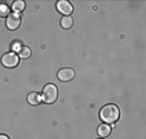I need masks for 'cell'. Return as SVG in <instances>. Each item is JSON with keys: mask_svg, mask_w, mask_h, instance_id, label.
<instances>
[{"mask_svg": "<svg viewBox=\"0 0 146 139\" xmlns=\"http://www.w3.org/2000/svg\"><path fill=\"white\" fill-rule=\"evenodd\" d=\"M119 108L115 104H106L105 107H102L101 112H100V117L105 123H115L119 119Z\"/></svg>", "mask_w": 146, "mask_h": 139, "instance_id": "obj_1", "label": "cell"}, {"mask_svg": "<svg viewBox=\"0 0 146 139\" xmlns=\"http://www.w3.org/2000/svg\"><path fill=\"white\" fill-rule=\"evenodd\" d=\"M58 90L57 86L53 84H48L43 89V96H41V101H44L45 103H53L57 99Z\"/></svg>", "mask_w": 146, "mask_h": 139, "instance_id": "obj_2", "label": "cell"}, {"mask_svg": "<svg viewBox=\"0 0 146 139\" xmlns=\"http://www.w3.org/2000/svg\"><path fill=\"white\" fill-rule=\"evenodd\" d=\"M18 61H19V57L13 52L7 53V54H4L3 57H1V63H3V66H5V67H8V68L16 67V66L18 65Z\"/></svg>", "mask_w": 146, "mask_h": 139, "instance_id": "obj_3", "label": "cell"}, {"mask_svg": "<svg viewBox=\"0 0 146 139\" xmlns=\"http://www.w3.org/2000/svg\"><path fill=\"white\" fill-rule=\"evenodd\" d=\"M21 25V16L18 13H12L7 18V27L9 30H17Z\"/></svg>", "mask_w": 146, "mask_h": 139, "instance_id": "obj_4", "label": "cell"}, {"mask_svg": "<svg viewBox=\"0 0 146 139\" xmlns=\"http://www.w3.org/2000/svg\"><path fill=\"white\" fill-rule=\"evenodd\" d=\"M75 77V71L72 68L70 67H66V68H62L58 71V79L61 81H70L71 79Z\"/></svg>", "mask_w": 146, "mask_h": 139, "instance_id": "obj_5", "label": "cell"}, {"mask_svg": "<svg viewBox=\"0 0 146 139\" xmlns=\"http://www.w3.org/2000/svg\"><path fill=\"white\" fill-rule=\"evenodd\" d=\"M57 9L60 13L65 14V16H69V14H71V12H72V5L69 3V1H66V0H60L57 3Z\"/></svg>", "mask_w": 146, "mask_h": 139, "instance_id": "obj_6", "label": "cell"}, {"mask_svg": "<svg viewBox=\"0 0 146 139\" xmlns=\"http://www.w3.org/2000/svg\"><path fill=\"white\" fill-rule=\"evenodd\" d=\"M27 101L30 104H33V106H36V104H39L41 102V96L40 94H38V93H30L27 97Z\"/></svg>", "mask_w": 146, "mask_h": 139, "instance_id": "obj_7", "label": "cell"}, {"mask_svg": "<svg viewBox=\"0 0 146 139\" xmlns=\"http://www.w3.org/2000/svg\"><path fill=\"white\" fill-rule=\"evenodd\" d=\"M98 135L100 136H104V138H106L108 135H110L111 133V128L109 125H106V124H104V125H100L98 126Z\"/></svg>", "mask_w": 146, "mask_h": 139, "instance_id": "obj_8", "label": "cell"}, {"mask_svg": "<svg viewBox=\"0 0 146 139\" xmlns=\"http://www.w3.org/2000/svg\"><path fill=\"white\" fill-rule=\"evenodd\" d=\"M61 26L64 28H69L72 26V17L70 16H65L64 18L61 19Z\"/></svg>", "mask_w": 146, "mask_h": 139, "instance_id": "obj_9", "label": "cell"}, {"mask_svg": "<svg viewBox=\"0 0 146 139\" xmlns=\"http://www.w3.org/2000/svg\"><path fill=\"white\" fill-rule=\"evenodd\" d=\"M31 55V49L29 46H22L19 50V57L21 58H29Z\"/></svg>", "mask_w": 146, "mask_h": 139, "instance_id": "obj_10", "label": "cell"}, {"mask_svg": "<svg viewBox=\"0 0 146 139\" xmlns=\"http://www.w3.org/2000/svg\"><path fill=\"white\" fill-rule=\"evenodd\" d=\"M13 9L17 12H21L25 9V1H22V0H17V1H14L13 3Z\"/></svg>", "mask_w": 146, "mask_h": 139, "instance_id": "obj_11", "label": "cell"}, {"mask_svg": "<svg viewBox=\"0 0 146 139\" xmlns=\"http://www.w3.org/2000/svg\"><path fill=\"white\" fill-rule=\"evenodd\" d=\"M9 7L7 4H0V17H5V16H9Z\"/></svg>", "mask_w": 146, "mask_h": 139, "instance_id": "obj_12", "label": "cell"}, {"mask_svg": "<svg viewBox=\"0 0 146 139\" xmlns=\"http://www.w3.org/2000/svg\"><path fill=\"white\" fill-rule=\"evenodd\" d=\"M21 48H22V46H21V44H19L18 41L13 43V49H14V50H18V52H19V50H21Z\"/></svg>", "mask_w": 146, "mask_h": 139, "instance_id": "obj_13", "label": "cell"}, {"mask_svg": "<svg viewBox=\"0 0 146 139\" xmlns=\"http://www.w3.org/2000/svg\"><path fill=\"white\" fill-rule=\"evenodd\" d=\"M0 139H9L7 135H4V134H0Z\"/></svg>", "mask_w": 146, "mask_h": 139, "instance_id": "obj_14", "label": "cell"}]
</instances>
